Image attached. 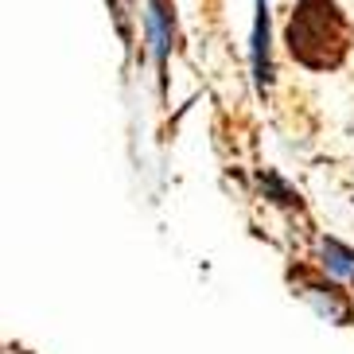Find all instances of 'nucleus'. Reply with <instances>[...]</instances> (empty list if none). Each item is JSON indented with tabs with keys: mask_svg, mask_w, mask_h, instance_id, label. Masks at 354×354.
Here are the masks:
<instances>
[{
	"mask_svg": "<svg viewBox=\"0 0 354 354\" xmlns=\"http://www.w3.org/2000/svg\"><path fill=\"white\" fill-rule=\"evenodd\" d=\"M281 43L296 66L312 74H331L351 59L354 24L339 0H292Z\"/></svg>",
	"mask_w": 354,
	"mask_h": 354,
	"instance_id": "nucleus-1",
	"label": "nucleus"
},
{
	"mask_svg": "<svg viewBox=\"0 0 354 354\" xmlns=\"http://www.w3.org/2000/svg\"><path fill=\"white\" fill-rule=\"evenodd\" d=\"M284 281H288L292 296L308 304L319 319L335 323V327H354V292H351V284L327 277L315 261H292L288 269H284Z\"/></svg>",
	"mask_w": 354,
	"mask_h": 354,
	"instance_id": "nucleus-2",
	"label": "nucleus"
},
{
	"mask_svg": "<svg viewBox=\"0 0 354 354\" xmlns=\"http://www.w3.org/2000/svg\"><path fill=\"white\" fill-rule=\"evenodd\" d=\"M140 24H145V55L156 66L160 97H167V71H171V55L179 47L176 4L171 0H140Z\"/></svg>",
	"mask_w": 354,
	"mask_h": 354,
	"instance_id": "nucleus-3",
	"label": "nucleus"
},
{
	"mask_svg": "<svg viewBox=\"0 0 354 354\" xmlns=\"http://www.w3.org/2000/svg\"><path fill=\"white\" fill-rule=\"evenodd\" d=\"M250 82L261 102L277 90V35H272V0H253L250 24Z\"/></svg>",
	"mask_w": 354,
	"mask_h": 354,
	"instance_id": "nucleus-4",
	"label": "nucleus"
},
{
	"mask_svg": "<svg viewBox=\"0 0 354 354\" xmlns=\"http://www.w3.org/2000/svg\"><path fill=\"white\" fill-rule=\"evenodd\" d=\"M253 187H257V195L265 198L269 207L284 210V214H304V210H308L300 187H292L288 179H284L281 171H272V167H253Z\"/></svg>",
	"mask_w": 354,
	"mask_h": 354,
	"instance_id": "nucleus-5",
	"label": "nucleus"
},
{
	"mask_svg": "<svg viewBox=\"0 0 354 354\" xmlns=\"http://www.w3.org/2000/svg\"><path fill=\"white\" fill-rule=\"evenodd\" d=\"M315 265L335 281H354V245L335 234H315Z\"/></svg>",
	"mask_w": 354,
	"mask_h": 354,
	"instance_id": "nucleus-6",
	"label": "nucleus"
},
{
	"mask_svg": "<svg viewBox=\"0 0 354 354\" xmlns=\"http://www.w3.org/2000/svg\"><path fill=\"white\" fill-rule=\"evenodd\" d=\"M109 4V16H113V28L125 43V51H133L136 39H133V12H136V0H105Z\"/></svg>",
	"mask_w": 354,
	"mask_h": 354,
	"instance_id": "nucleus-7",
	"label": "nucleus"
},
{
	"mask_svg": "<svg viewBox=\"0 0 354 354\" xmlns=\"http://www.w3.org/2000/svg\"><path fill=\"white\" fill-rule=\"evenodd\" d=\"M351 292H354V281H351Z\"/></svg>",
	"mask_w": 354,
	"mask_h": 354,
	"instance_id": "nucleus-8",
	"label": "nucleus"
}]
</instances>
